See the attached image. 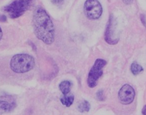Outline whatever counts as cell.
I'll use <instances>...</instances> for the list:
<instances>
[{
    "label": "cell",
    "instance_id": "obj_5",
    "mask_svg": "<svg viewBox=\"0 0 146 115\" xmlns=\"http://www.w3.org/2000/svg\"><path fill=\"white\" fill-rule=\"evenodd\" d=\"M84 12L88 19L98 20L102 14L103 9L98 0H86L84 5Z\"/></svg>",
    "mask_w": 146,
    "mask_h": 115
},
{
    "label": "cell",
    "instance_id": "obj_17",
    "mask_svg": "<svg viewBox=\"0 0 146 115\" xmlns=\"http://www.w3.org/2000/svg\"><path fill=\"white\" fill-rule=\"evenodd\" d=\"M123 3L127 5L131 4L133 2V0H123Z\"/></svg>",
    "mask_w": 146,
    "mask_h": 115
},
{
    "label": "cell",
    "instance_id": "obj_20",
    "mask_svg": "<svg viewBox=\"0 0 146 115\" xmlns=\"http://www.w3.org/2000/svg\"><path fill=\"white\" fill-rule=\"evenodd\" d=\"M1 15H0V17H1Z\"/></svg>",
    "mask_w": 146,
    "mask_h": 115
},
{
    "label": "cell",
    "instance_id": "obj_12",
    "mask_svg": "<svg viewBox=\"0 0 146 115\" xmlns=\"http://www.w3.org/2000/svg\"><path fill=\"white\" fill-rule=\"evenodd\" d=\"M90 104L89 102L87 100H84L83 102L80 104L78 106V111L81 113H84V112H88L90 110Z\"/></svg>",
    "mask_w": 146,
    "mask_h": 115
},
{
    "label": "cell",
    "instance_id": "obj_6",
    "mask_svg": "<svg viewBox=\"0 0 146 115\" xmlns=\"http://www.w3.org/2000/svg\"><path fill=\"white\" fill-rule=\"evenodd\" d=\"M105 41L110 45H115L118 43L119 37L117 35L116 30V22L114 17L110 16L104 35Z\"/></svg>",
    "mask_w": 146,
    "mask_h": 115
},
{
    "label": "cell",
    "instance_id": "obj_7",
    "mask_svg": "<svg viewBox=\"0 0 146 115\" xmlns=\"http://www.w3.org/2000/svg\"><path fill=\"white\" fill-rule=\"evenodd\" d=\"M135 96V91L129 84H125L120 88L118 92V98L123 104H129L133 102Z\"/></svg>",
    "mask_w": 146,
    "mask_h": 115
},
{
    "label": "cell",
    "instance_id": "obj_16",
    "mask_svg": "<svg viewBox=\"0 0 146 115\" xmlns=\"http://www.w3.org/2000/svg\"><path fill=\"white\" fill-rule=\"evenodd\" d=\"M7 17L5 15H1L0 17V22H6L7 21Z\"/></svg>",
    "mask_w": 146,
    "mask_h": 115
},
{
    "label": "cell",
    "instance_id": "obj_11",
    "mask_svg": "<svg viewBox=\"0 0 146 115\" xmlns=\"http://www.w3.org/2000/svg\"><path fill=\"white\" fill-rule=\"evenodd\" d=\"M131 70L133 75H137L138 74L142 73L144 71V69L141 65L138 64L136 61H134L131 64Z\"/></svg>",
    "mask_w": 146,
    "mask_h": 115
},
{
    "label": "cell",
    "instance_id": "obj_18",
    "mask_svg": "<svg viewBox=\"0 0 146 115\" xmlns=\"http://www.w3.org/2000/svg\"><path fill=\"white\" fill-rule=\"evenodd\" d=\"M142 112L143 115H146V105L143 107Z\"/></svg>",
    "mask_w": 146,
    "mask_h": 115
},
{
    "label": "cell",
    "instance_id": "obj_9",
    "mask_svg": "<svg viewBox=\"0 0 146 115\" xmlns=\"http://www.w3.org/2000/svg\"><path fill=\"white\" fill-rule=\"evenodd\" d=\"M72 84L69 81H64L60 83L59 85V88L62 93L64 95H67L71 91Z\"/></svg>",
    "mask_w": 146,
    "mask_h": 115
},
{
    "label": "cell",
    "instance_id": "obj_4",
    "mask_svg": "<svg viewBox=\"0 0 146 115\" xmlns=\"http://www.w3.org/2000/svg\"><path fill=\"white\" fill-rule=\"evenodd\" d=\"M106 61L103 59H97L88 74L87 84L93 88L96 86L99 79L103 75V68L106 65Z\"/></svg>",
    "mask_w": 146,
    "mask_h": 115
},
{
    "label": "cell",
    "instance_id": "obj_10",
    "mask_svg": "<svg viewBox=\"0 0 146 115\" xmlns=\"http://www.w3.org/2000/svg\"><path fill=\"white\" fill-rule=\"evenodd\" d=\"M60 102L63 105L67 107H69L73 104L74 100V96L73 94H70L69 95H64L60 98Z\"/></svg>",
    "mask_w": 146,
    "mask_h": 115
},
{
    "label": "cell",
    "instance_id": "obj_15",
    "mask_svg": "<svg viewBox=\"0 0 146 115\" xmlns=\"http://www.w3.org/2000/svg\"><path fill=\"white\" fill-rule=\"evenodd\" d=\"M141 22H142V23L144 25H146V20H145V15H143V14H141Z\"/></svg>",
    "mask_w": 146,
    "mask_h": 115
},
{
    "label": "cell",
    "instance_id": "obj_13",
    "mask_svg": "<svg viewBox=\"0 0 146 115\" xmlns=\"http://www.w3.org/2000/svg\"><path fill=\"white\" fill-rule=\"evenodd\" d=\"M97 98L100 101H103L104 100V96L103 95V91L102 90H100L97 92Z\"/></svg>",
    "mask_w": 146,
    "mask_h": 115
},
{
    "label": "cell",
    "instance_id": "obj_1",
    "mask_svg": "<svg viewBox=\"0 0 146 115\" xmlns=\"http://www.w3.org/2000/svg\"><path fill=\"white\" fill-rule=\"evenodd\" d=\"M32 22L36 37L45 44H52L55 39V28L47 12L41 7H37L33 13Z\"/></svg>",
    "mask_w": 146,
    "mask_h": 115
},
{
    "label": "cell",
    "instance_id": "obj_3",
    "mask_svg": "<svg viewBox=\"0 0 146 115\" xmlns=\"http://www.w3.org/2000/svg\"><path fill=\"white\" fill-rule=\"evenodd\" d=\"M35 2V0H13L11 3L4 7L3 10L8 14L10 17L15 19L23 15Z\"/></svg>",
    "mask_w": 146,
    "mask_h": 115
},
{
    "label": "cell",
    "instance_id": "obj_2",
    "mask_svg": "<svg viewBox=\"0 0 146 115\" xmlns=\"http://www.w3.org/2000/svg\"><path fill=\"white\" fill-rule=\"evenodd\" d=\"M35 65V59L27 54L15 55L10 61L11 70L18 74H22L30 71L33 69Z\"/></svg>",
    "mask_w": 146,
    "mask_h": 115
},
{
    "label": "cell",
    "instance_id": "obj_8",
    "mask_svg": "<svg viewBox=\"0 0 146 115\" xmlns=\"http://www.w3.org/2000/svg\"><path fill=\"white\" fill-rule=\"evenodd\" d=\"M16 106V104L14 101L8 102L6 100H0V115L10 112Z\"/></svg>",
    "mask_w": 146,
    "mask_h": 115
},
{
    "label": "cell",
    "instance_id": "obj_14",
    "mask_svg": "<svg viewBox=\"0 0 146 115\" xmlns=\"http://www.w3.org/2000/svg\"><path fill=\"white\" fill-rule=\"evenodd\" d=\"M52 2L56 5L62 4L64 2V0H51Z\"/></svg>",
    "mask_w": 146,
    "mask_h": 115
},
{
    "label": "cell",
    "instance_id": "obj_19",
    "mask_svg": "<svg viewBox=\"0 0 146 115\" xmlns=\"http://www.w3.org/2000/svg\"><path fill=\"white\" fill-rule=\"evenodd\" d=\"M3 37V32L2 28L0 27V40L2 39Z\"/></svg>",
    "mask_w": 146,
    "mask_h": 115
}]
</instances>
